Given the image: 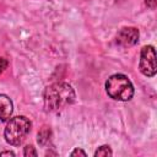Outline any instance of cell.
I'll return each mask as SVG.
<instances>
[{"mask_svg": "<svg viewBox=\"0 0 157 157\" xmlns=\"http://www.w3.org/2000/svg\"><path fill=\"white\" fill-rule=\"evenodd\" d=\"M43 99L47 112H59L75 102L76 93L70 83L55 82L45 87Z\"/></svg>", "mask_w": 157, "mask_h": 157, "instance_id": "cell-1", "label": "cell"}, {"mask_svg": "<svg viewBox=\"0 0 157 157\" xmlns=\"http://www.w3.org/2000/svg\"><path fill=\"white\" fill-rule=\"evenodd\" d=\"M32 128V123L25 115L10 118L4 130L5 141L11 146H20L27 139Z\"/></svg>", "mask_w": 157, "mask_h": 157, "instance_id": "cell-2", "label": "cell"}, {"mask_svg": "<svg viewBox=\"0 0 157 157\" xmlns=\"http://www.w3.org/2000/svg\"><path fill=\"white\" fill-rule=\"evenodd\" d=\"M107 94L120 102H128L134 97L135 90L130 78L124 74H114L105 81Z\"/></svg>", "mask_w": 157, "mask_h": 157, "instance_id": "cell-3", "label": "cell"}, {"mask_svg": "<svg viewBox=\"0 0 157 157\" xmlns=\"http://www.w3.org/2000/svg\"><path fill=\"white\" fill-rule=\"evenodd\" d=\"M139 70L146 77H153L157 72V61H156V50L153 45H145L140 53Z\"/></svg>", "mask_w": 157, "mask_h": 157, "instance_id": "cell-4", "label": "cell"}, {"mask_svg": "<svg viewBox=\"0 0 157 157\" xmlns=\"http://www.w3.org/2000/svg\"><path fill=\"white\" fill-rule=\"evenodd\" d=\"M139 29L136 27H123L118 31L115 36V43L119 47L129 48L139 42Z\"/></svg>", "mask_w": 157, "mask_h": 157, "instance_id": "cell-5", "label": "cell"}, {"mask_svg": "<svg viewBox=\"0 0 157 157\" xmlns=\"http://www.w3.org/2000/svg\"><path fill=\"white\" fill-rule=\"evenodd\" d=\"M13 113V102L12 99L4 94L0 93V120L1 121H7Z\"/></svg>", "mask_w": 157, "mask_h": 157, "instance_id": "cell-6", "label": "cell"}, {"mask_svg": "<svg viewBox=\"0 0 157 157\" xmlns=\"http://www.w3.org/2000/svg\"><path fill=\"white\" fill-rule=\"evenodd\" d=\"M50 136H52L50 129H49L48 126H43V128L39 130V132H38V139H37V141H38V144H39L40 146L44 147V146H47V145L49 144Z\"/></svg>", "mask_w": 157, "mask_h": 157, "instance_id": "cell-7", "label": "cell"}, {"mask_svg": "<svg viewBox=\"0 0 157 157\" xmlns=\"http://www.w3.org/2000/svg\"><path fill=\"white\" fill-rule=\"evenodd\" d=\"M112 155H113V151H112V148H110L108 145H102V146H99V147L96 150V152H94V157H101V156L107 157V156H112Z\"/></svg>", "mask_w": 157, "mask_h": 157, "instance_id": "cell-8", "label": "cell"}, {"mask_svg": "<svg viewBox=\"0 0 157 157\" xmlns=\"http://www.w3.org/2000/svg\"><path fill=\"white\" fill-rule=\"evenodd\" d=\"M23 156H26V157H31V156L37 157V156H38V152L36 151V148H34L32 145H27V146L23 148Z\"/></svg>", "mask_w": 157, "mask_h": 157, "instance_id": "cell-9", "label": "cell"}, {"mask_svg": "<svg viewBox=\"0 0 157 157\" xmlns=\"http://www.w3.org/2000/svg\"><path fill=\"white\" fill-rule=\"evenodd\" d=\"M70 156H72V157H75V156H87V153L83 151V150H81V148H75L74 151H71L70 152Z\"/></svg>", "mask_w": 157, "mask_h": 157, "instance_id": "cell-10", "label": "cell"}, {"mask_svg": "<svg viewBox=\"0 0 157 157\" xmlns=\"http://www.w3.org/2000/svg\"><path fill=\"white\" fill-rule=\"evenodd\" d=\"M145 5L151 9V10H155L156 6H157V0H145Z\"/></svg>", "mask_w": 157, "mask_h": 157, "instance_id": "cell-11", "label": "cell"}, {"mask_svg": "<svg viewBox=\"0 0 157 157\" xmlns=\"http://www.w3.org/2000/svg\"><path fill=\"white\" fill-rule=\"evenodd\" d=\"M0 156H15V152H12V151H2V152H0Z\"/></svg>", "mask_w": 157, "mask_h": 157, "instance_id": "cell-12", "label": "cell"}]
</instances>
